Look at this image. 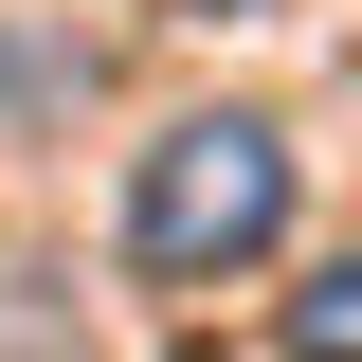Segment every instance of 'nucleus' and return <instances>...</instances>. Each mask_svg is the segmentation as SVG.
<instances>
[{"mask_svg": "<svg viewBox=\"0 0 362 362\" xmlns=\"http://www.w3.org/2000/svg\"><path fill=\"white\" fill-rule=\"evenodd\" d=\"M272 235H290V145H272L254 109H199V127L145 145V181H127V254L163 272V290H218V272H254Z\"/></svg>", "mask_w": 362, "mask_h": 362, "instance_id": "obj_1", "label": "nucleus"}, {"mask_svg": "<svg viewBox=\"0 0 362 362\" xmlns=\"http://www.w3.org/2000/svg\"><path fill=\"white\" fill-rule=\"evenodd\" d=\"M290 362H362V254H326L290 290Z\"/></svg>", "mask_w": 362, "mask_h": 362, "instance_id": "obj_2", "label": "nucleus"}, {"mask_svg": "<svg viewBox=\"0 0 362 362\" xmlns=\"http://www.w3.org/2000/svg\"><path fill=\"white\" fill-rule=\"evenodd\" d=\"M0 362H90L73 326H37V272H0Z\"/></svg>", "mask_w": 362, "mask_h": 362, "instance_id": "obj_3", "label": "nucleus"}, {"mask_svg": "<svg viewBox=\"0 0 362 362\" xmlns=\"http://www.w3.org/2000/svg\"><path fill=\"white\" fill-rule=\"evenodd\" d=\"M218 18H235V0H218Z\"/></svg>", "mask_w": 362, "mask_h": 362, "instance_id": "obj_4", "label": "nucleus"}]
</instances>
